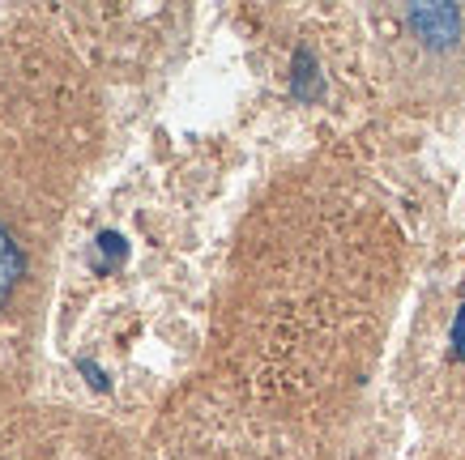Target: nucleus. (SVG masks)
Segmentation results:
<instances>
[{"label":"nucleus","instance_id":"4","mask_svg":"<svg viewBox=\"0 0 465 460\" xmlns=\"http://www.w3.org/2000/svg\"><path fill=\"white\" fill-rule=\"evenodd\" d=\"M150 439L154 460H371L354 435H312L248 422L183 384L150 422Z\"/></svg>","mask_w":465,"mask_h":460},{"label":"nucleus","instance_id":"7","mask_svg":"<svg viewBox=\"0 0 465 460\" xmlns=\"http://www.w3.org/2000/svg\"><path fill=\"white\" fill-rule=\"evenodd\" d=\"M35 396V376L14 358V349L0 341V422L14 414L17 405H26Z\"/></svg>","mask_w":465,"mask_h":460},{"label":"nucleus","instance_id":"1","mask_svg":"<svg viewBox=\"0 0 465 460\" xmlns=\"http://www.w3.org/2000/svg\"><path fill=\"white\" fill-rule=\"evenodd\" d=\"M410 286L393 196L346 153L269 171L226 230L183 388L282 431L354 435Z\"/></svg>","mask_w":465,"mask_h":460},{"label":"nucleus","instance_id":"6","mask_svg":"<svg viewBox=\"0 0 465 460\" xmlns=\"http://www.w3.org/2000/svg\"><path fill=\"white\" fill-rule=\"evenodd\" d=\"M427 426H431V460H465V349L452 358L449 376L440 384Z\"/></svg>","mask_w":465,"mask_h":460},{"label":"nucleus","instance_id":"3","mask_svg":"<svg viewBox=\"0 0 465 460\" xmlns=\"http://www.w3.org/2000/svg\"><path fill=\"white\" fill-rule=\"evenodd\" d=\"M363 69L401 115L465 112V5H371Z\"/></svg>","mask_w":465,"mask_h":460},{"label":"nucleus","instance_id":"2","mask_svg":"<svg viewBox=\"0 0 465 460\" xmlns=\"http://www.w3.org/2000/svg\"><path fill=\"white\" fill-rule=\"evenodd\" d=\"M112 145L99 69L52 9H0V341L39 376L64 239Z\"/></svg>","mask_w":465,"mask_h":460},{"label":"nucleus","instance_id":"5","mask_svg":"<svg viewBox=\"0 0 465 460\" xmlns=\"http://www.w3.org/2000/svg\"><path fill=\"white\" fill-rule=\"evenodd\" d=\"M0 460H154V439L94 405L30 396L0 422Z\"/></svg>","mask_w":465,"mask_h":460}]
</instances>
